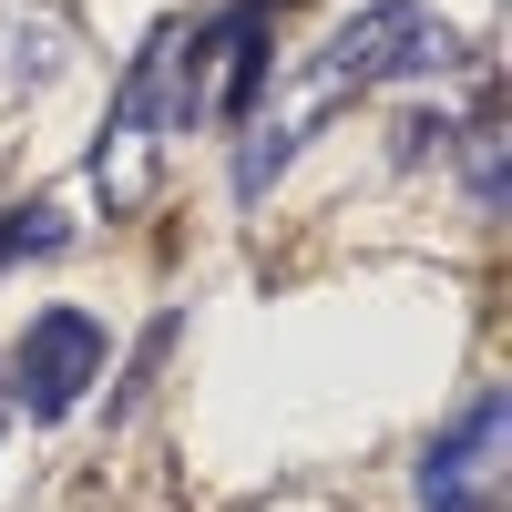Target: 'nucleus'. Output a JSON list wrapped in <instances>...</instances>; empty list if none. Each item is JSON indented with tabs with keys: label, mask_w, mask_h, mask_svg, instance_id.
<instances>
[{
	"label": "nucleus",
	"mask_w": 512,
	"mask_h": 512,
	"mask_svg": "<svg viewBox=\"0 0 512 512\" xmlns=\"http://www.w3.org/2000/svg\"><path fill=\"white\" fill-rule=\"evenodd\" d=\"M451 62H461V31L431 21L420 0H379V11H359V21L338 31L308 72H297V93H287L277 113H256V123H246V144H236V195H246V205L267 195L287 164H297V144H308V123H318L328 103L379 93V82H441Z\"/></svg>",
	"instance_id": "1"
},
{
	"label": "nucleus",
	"mask_w": 512,
	"mask_h": 512,
	"mask_svg": "<svg viewBox=\"0 0 512 512\" xmlns=\"http://www.w3.org/2000/svg\"><path fill=\"white\" fill-rule=\"evenodd\" d=\"M103 318L93 308H41L31 328H21V349H11V410H31V420H72L82 410V390L103 379Z\"/></svg>",
	"instance_id": "2"
},
{
	"label": "nucleus",
	"mask_w": 512,
	"mask_h": 512,
	"mask_svg": "<svg viewBox=\"0 0 512 512\" xmlns=\"http://www.w3.org/2000/svg\"><path fill=\"white\" fill-rule=\"evenodd\" d=\"M492 441H502V390H482V400L431 441V461H420V502H431V512H472V492H482V472H492Z\"/></svg>",
	"instance_id": "3"
},
{
	"label": "nucleus",
	"mask_w": 512,
	"mask_h": 512,
	"mask_svg": "<svg viewBox=\"0 0 512 512\" xmlns=\"http://www.w3.org/2000/svg\"><path fill=\"white\" fill-rule=\"evenodd\" d=\"M267 11H277V0H236L226 31H216V52H226L216 103H226V113H246V103H256V82H267Z\"/></svg>",
	"instance_id": "4"
},
{
	"label": "nucleus",
	"mask_w": 512,
	"mask_h": 512,
	"mask_svg": "<svg viewBox=\"0 0 512 512\" xmlns=\"http://www.w3.org/2000/svg\"><path fill=\"white\" fill-rule=\"evenodd\" d=\"M72 226L52 216V205H11V216H0V267H11V256H52Z\"/></svg>",
	"instance_id": "5"
},
{
	"label": "nucleus",
	"mask_w": 512,
	"mask_h": 512,
	"mask_svg": "<svg viewBox=\"0 0 512 512\" xmlns=\"http://www.w3.org/2000/svg\"><path fill=\"white\" fill-rule=\"evenodd\" d=\"M472 195H482V216H502V113L472 123Z\"/></svg>",
	"instance_id": "6"
},
{
	"label": "nucleus",
	"mask_w": 512,
	"mask_h": 512,
	"mask_svg": "<svg viewBox=\"0 0 512 512\" xmlns=\"http://www.w3.org/2000/svg\"><path fill=\"white\" fill-rule=\"evenodd\" d=\"M0 431H11V400H0Z\"/></svg>",
	"instance_id": "7"
}]
</instances>
